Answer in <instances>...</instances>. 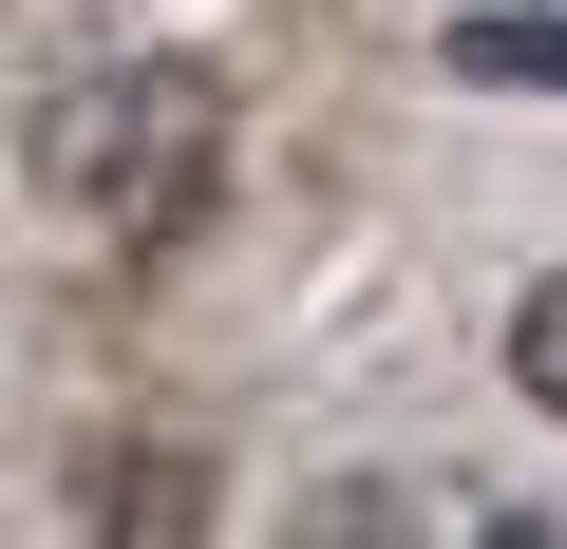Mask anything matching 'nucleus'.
Returning <instances> with one entry per match:
<instances>
[{
	"mask_svg": "<svg viewBox=\"0 0 567 549\" xmlns=\"http://www.w3.org/2000/svg\"><path fill=\"white\" fill-rule=\"evenodd\" d=\"M39 171H58V209H95L114 246H171V227L208 209V171H227V95H208L189 58H114V77L58 95Z\"/></svg>",
	"mask_w": 567,
	"mask_h": 549,
	"instance_id": "nucleus-1",
	"label": "nucleus"
},
{
	"mask_svg": "<svg viewBox=\"0 0 567 549\" xmlns=\"http://www.w3.org/2000/svg\"><path fill=\"white\" fill-rule=\"evenodd\" d=\"M454 77H529L548 95L567 77V20H454Z\"/></svg>",
	"mask_w": 567,
	"mask_h": 549,
	"instance_id": "nucleus-3",
	"label": "nucleus"
},
{
	"mask_svg": "<svg viewBox=\"0 0 567 549\" xmlns=\"http://www.w3.org/2000/svg\"><path fill=\"white\" fill-rule=\"evenodd\" d=\"M95 549H208V455H189V436L114 455V474H95Z\"/></svg>",
	"mask_w": 567,
	"mask_h": 549,
	"instance_id": "nucleus-2",
	"label": "nucleus"
},
{
	"mask_svg": "<svg viewBox=\"0 0 567 549\" xmlns=\"http://www.w3.org/2000/svg\"><path fill=\"white\" fill-rule=\"evenodd\" d=\"M511 379H529V398L567 417V285H529V323H511Z\"/></svg>",
	"mask_w": 567,
	"mask_h": 549,
	"instance_id": "nucleus-4",
	"label": "nucleus"
},
{
	"mask_svg": "<svg viewBox=\"0 0 567 549\" xmlns=\"http://www.w3.org/2000/svg\"><path fill=\"white\" fill-rule=\"evenodd\" d=\"M303 549H398V511H379V492H322V511H303Z\"/></svg>",
	"mask_w": 567,
	"mask_h": 549,
	"instance_id": "nucleus-5",
	"label": "nucleus"
}]
</instances>
